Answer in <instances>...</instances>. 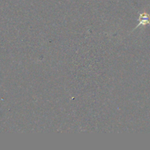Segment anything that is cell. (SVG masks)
<instances>
[{"label":"cell","mask_w":150,"mask_h":150,"mask_svg":"<svg viewBox=\"0 0 150 150\" xmlns=\"http://www.w3.org/2000/svg\"><path fill=\"white\" fill-rule=\"evenodd\" d=\"M138 21H139V24L135 27V29H136L137 28H139L140 26H146V25H150V16L149 14L146 13H140L139 15V18L138 19Z\"/></svg>","instance_id":"6da1fadb"}]
</instances>
